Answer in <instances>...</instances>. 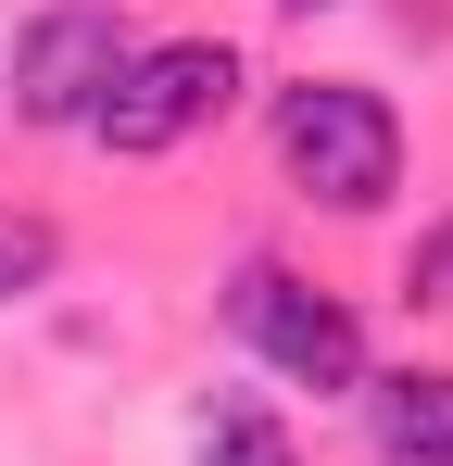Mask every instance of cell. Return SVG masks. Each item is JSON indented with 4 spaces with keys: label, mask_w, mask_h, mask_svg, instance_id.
Listing matches in <instances>:
<instances>
[{
    "label": "cell",
    "mask_w": 453,
    "mask_h": 466,
    "mask_svg": "<svg viewBox=\"0 0 453 466\" xmlns=\"http://www.w3.org/2000/svg\"><path fill=\"white\" fill-rule=\"evenodd\" d=\"M226 328L290 390H366V315L340 303V290H315L302 265H277V252H252V265L226 278Z\"/></svg>",
    "instance_id": "cell-3"
},
{
    "label": "cell",
    "mask_w": 453,
    "mask_h": 466,
    "mask_svg": "<svg viewBox=\"0 0 453 466\" xmlns=\"http://www.w3.org/2000/svg\"><path fill=\"white\" fill-rule=\"evenodd\" d=\"M353 403L378 429V466H453V366H390Z\"/></svg>",
    "instance_id": "cell-5"
},
{
    "label": "cell",
    "mask_w": 453,
    "mask_h": 466,
    "mask_svg": "<svg viewBox=\"0 0 453 466\" xmlns=\"http://www.w3.org/2000/svg\"><path fill=\"white\" fill-rule=\"evenodd\" d=\"M226 101H239V51L226 38H139L126 76L101 88L88 139L114 164H164V152H189L202 127H226Z\"/></svg>",
    "instance_id": "cell-2"
},
{
    "label": "cell",
    "mask_w": 453,
    "mask_h": 466,
    "mask_svg": "<svg viewBox=\"0 0 453 466\" xmlns=\"http://www.w3.org/2000/svg\"><path fill=\"white\" fill-rule=\"evenodd\" d=\"M189 466H302V441L265 416V403H202V441Z\"/></svg>",
    "instance_id": "cell-6"
},
{
    "label": "cell",
    "mask_w": 453,
    "mask_h": 466,
    "mask_svg": "<svg viewBox=\"0 0 453 466\" xmlns=\"http://www.w3.org/2000/svg\"><path fill=\"white\" fill-rule=\"evenodd\" d=\"M277 177L327 215H378L403 189V114L353 76H302L277 88Z\"/></svg>",
    "instance_id": "cell-1"
},
{
    "label": "cell",
    "mask_w": 453,
    "mask_h": 466,
    "mask_svg": "<svg viewBox=\"0 0 453 466\" xmlns=\"http://www.w3.org/2000/svg\"><path fill=\"white\" fill-rule=\"evenodd\" d=\"M126 13L114 0H38L25 25H13V114L25 127H88L101 114V88L126 76Z\"/></svg>",
    "instance_id": "cell-4"
},
{
    "label": "cell",
    "mask_w": 453,
    "mask_h": 466,
    "mask_svg": "<svg viewBox=\"0 0 453 466\" xmlns=\"http://www.w3.org/2000/svg\"><path fill=\"white\" fill-rule=\"evenodd\" d=\"M403 303L453 315V215H428V228H416V252H403Z\"/></svg>",
    "instance_id": "cell-8"
},
{
    "label": "cell",
    "mask_w": 453,
    "mask_h": 466,
    "mask_svg": "<svg viewBox=\"0 0 453 466\" xmlns=\"http://www.w3.org/2000/svg\"><path fill=\"white\" fill-rule=\"evenodd\" d=\"M277 13H340V0H277Z\"/></svg>",
    "instance_id": "cell-9"
},
{
    "label": "cell",
    "mask_w": 453,
    "mask_h": 466,
    "mask_svg": "<svg viewBox=\"0 0 453 466\" xmlns=\"http://www.w3.org/2000/svg\"><path fill=\"white\" fill-rule=\"evenodd\" d=\"M51 265H64V228L0 202V303H38V290H51Z\"/></svg>",
    "instance_id": "cell-7"
}]
</instances>
